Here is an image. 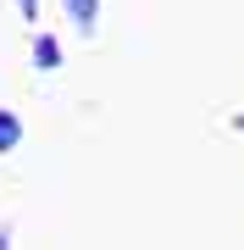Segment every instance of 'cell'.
Segmentation results:
<instances>
[{
	"label": "cell",
	"mask_w": 244,
	"mask_h": 250,
	"mask_svg": "<svg viewBox=\"0 0 244 250\" xmlns=\"http://www.w3.org/2000/svg\"><path fill=\"white\" fill-rule=\"evenodd\" d=\"M34 50H39V67H61V45H56L50 34H39V45H34Z\"/></svg>",
	"instance_id": "obj_3"
},
{
	"label": "cell",
	"mask_w": 244,
	"mask_h": 250,
	"mask_svg": "<svg viewBox=\"0 0 244 250\" xmlns=\"http://www.w3.org/2000/svg\"><path fill=\"white\" fill-rule=\"evenodd\" d=\"M67 6V17H73L83 34H94V17H100V0H61Z\"/></svg>",
	"instance_id": "obj_1"
},
{
	"label": "cell",
	"mask_w": 244,
	"mask_h": 250,
	"mask_svg": "<svg viewBox=\"0 0 244 250\" xmlns=\"http://www.w3.org/2000/svg\"><path fill=\"white\" fill-rule=\"evenodd\" d=\"M233 128H239V134H244V111H239V117H233Z\"/></svg>",
	"instance_id": "obj_5"
},
{
	"label": "cell",
	"mask_w": 244,
	"mask_h": 250,
	"mask_svg": "<svg viewBox=\"0 0 244 250\" xmlns=\"http://www.w3.org/2000/svg\"><path fill=\"white\" fill-rule=\"evenodd\" d=\"M17 11H22L28 22H39V0H17Z\"/></svg>",
	"instance_id": "obj_4"
},
{
	"label": "cell",
	"mask_w": 244,
	"mask_h": 250,
	"mask_svg": "<svg viewBox=\"0 0 244 250\" xmlns=\"http://www.w3.org/2000/svg\"><path fill=\"white\" fill-rule=\"evenodd\" d=\"M17 139H22L17 111H0V156H6V150H17Z\"/></svg>",
	"instance_id": "obj_2"
}]
</instances>
